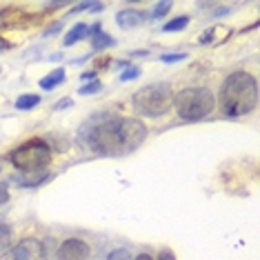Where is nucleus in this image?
<instances>
[{"label": "nucleus", "mask_w": 260, "mask_h": 260, "mask_svg": "<svg viewBox=\"0 0 260 260\" xmlns=\"http://www.w3.org/2000/svg\"><path fill=\"white\" fill-rule=\"evenodd\" d=\"M118 134H120V118L105 116V122H93L87 132V143L96 153L103 156H118L120 153V143H118Z\"/></svg>", "instance_id": "4"}, {"label": "nucleus", "mask_w": 260, "mask_h": 260, "mask_svg": "<svg viewBox=\"0 0 260 260\" xmlns=\"http://www.w3.org/2000/svg\"><path fill=\"white\" fill-rule=\"evenodd\" d=\"M116 45V40L107 36L105 31H98V34H93L91 36V47H93V51H103V49H107V47H114Z\"/></svg>", "instance_id": "12"}, {"label": "nucleus", "mask_w": 260, "mask_h": 260, "mask_svg": "<svg viewBox=\"0 0 260 260\" xmlns=\"http://www.w3.org/2000/svg\"><path fill=\"white\" fill-rule=\"evenodd\" d=\"M134 260H153V258L149 256V253H140V256H138V258H134Z\"/></svg>", "instance_id": "27"}, {"label": "nucleus", "mask_w": 260, "mask_h": 260, "mask_svg": "<svg viewBox=\"0 0 260 260\" xmlns=\"http://www.w3.org/2000/svg\"><path fill=\"white\" fill-rule=\"evenodd\" d=\"M72 105H74V103H72V98H62L60 103L56 105V109H67V107H72Z\"/></svg>", "instance_id": "22"}, {"label": "nucleus", "mask_w": 260, "mask_h": 260, "mask_svg": "<svg viewBox=\"0 0 260 260\" xmlns=\"http://www.w3.org/2000/svg\"><path fill=\"white\" fill-rule=\"evenodd\" d=\"M174 107L182 120L196 122V120L207 118L214 111L216 98L207 87H187L178 96H174Z\"/></svg>", "instance_id": "2"}, {"label": "nucleus", "mask_w": 260, "mask_h": 260, "mask_svg": "<svg viewBox=\"0 0 260 260\" xmlns=\"http://www.w3.org/2000/svg\"><path fill=\"white\" fill-rule=\"evenodd\" d=\"M62 80H64V69H54L49 76H45V78L40 80V87H43L45 91H51V89H56Z\"/></svg>", "instance_id": "11"}, {"label": "nucleus", "mask_w": 260, "mask_h": 260, "mask_svg": "<svg viewBox=\"0 0 260 260\" xmlns=\"http://www.w3.org/2000/svg\"><path fill=\"white\" fill-rule=\"evenodd\" d=\"M9 47H11V45L7 43V40H3V38H0V51H7Z\"/></svg>", "instance_id": "25"}, {"label": "nucleus", "mask_w": 260, "mask_h": 260, "mask_svg": "<svg viewBox=\"0 0 260 260\" xmlns=\"http://www.w3.org/2000/svg\"><path fill=\"white\" fill-rule=\"evenodd\" d=\"M171 107H174V91L167 82L143 87L140 91L134 93V109L143 116L158 118L167 114Z\"/></svg>", "instance_id": "3"}, {"label": "nucleus", "mask_w": 260, "mask_h": 260, "mask_svg": "<svg viewBox=\"0 0 260 260\" xmlns=\"http://www.w3.org/2000/svg\"><path fill=\"white\" fill-rule=\"evenodd\" d=\"M38 105H40V96H36V93H25V96H18V100H16V109L20 111L34 109Z\"/></svg>", "instance_id": "13"}, {"label": "nucleus", "mask_w": 260, "mask_h": 260, "mask_svg": "<svg viewBox=\"0 0 260 260\" xmlns=\"http://www.w3.org/2000/svg\"><path fill=\"white\" fill-rule=\"evenodd\" d=\"M187 25H189V16H180V18L169 20L167 25L162 27V31H180V29H185Z\"/></svg>", "instance_id": "15"}, {"label": "nucleus", "mask_w": 260, "mask_h": 260, "mask_svg": "<svg viewBox=\"0 0 260 260\" xmlns=\"http://www.w3.org/2000/svg\"><path fill=\"white\" fill-rule=\"evenodd\" d=\"M138 76H140V69H138V67H129L127 72H122V74H120V80H122V82H127V80L138 78Z\"/></svg>", "instance_id": "19"}, {"label": "nucleus", "mask_w": 260, "mask_h": 260, "mask_svg": "<svg viewBox=\"0 0 260 260\" xmlns=\"http://www.w3.org/2000/svg\"><path fill=\"white\" fill-rule=\"evenodd\" d=\"M7 200H9V189H7L5 182H0V207L7 203Z\"/></svg>", "instance_id": "21"}, {"label": "nucleus", "mask_w": 260, "mask_h": 260, "mask_svg": "<svg viewBox=\"0 0 260 260\" xmlns=\"http://www.w3.org/2000/svg\"><path fill=\"white\" fill-rule=\"evenodd\" d=\"M11 242H14V232H11V227L0 222V253L7 251L11 247Z\"/></svg>", "instance_id": "14"}, {"label": "nucleus", "mask_w": 260, "mask_h": 260, "mask_svg": "<svg viewBox=\"0 0 260 260\" xmlns=\"http://www.w3.org/2000/svg\"><path fill=\"white\" fill-rule=\"evenodd\" d=\"M100 89H103V85H100L98 80H91V82H87L85 87H80L78 93L80 96H91V93H98Z\"/></svg>", "instance_id": "16"}, {"label": "nucleus", "mask_w": 260, "mask_h": 260, "mask_svg": "<svg viewBox=\"0 0 260 260\" xmlns=\"http://www.w3.org/2000/svg\"><path fill=\"white\" fill-rule=\"evenodd\" d=\"M147 136V127L140 120L134 118H122L120 120V134H118V143H120V153L134 151L138 145H143Z\"/></svg>", "instance_id": "6"}, {"label": "nucleus", "mask_w": 260, "mask_h": 260, "mask_svg": "<svg viewBox=\"0 0 260 260\" xmlns=\"http://www.w3.org/2000/svg\"><path fill=\"white\" fill-rule=\"evenodd\" d=\"M143 22H145V14L138 9H125L116 14V25L120 29H134V27L143 25Z\"/></svg>", "instance_id": "9"}, {"label": "nucleus", "mask_w": 260, "mask_h": 260, "mask_svg": "<svg viewBox=\"0 0 260 260\" xmlns=\"http://www.w3.org/2000/svg\"><path fill=\"white\" fill-rule=\"evenodd\" d=\"M11 260H45V249L38 240L25 238L11 251Z\"/></svg>", "instance_id": "8"}, {"label": "nucleus", "mask_w": 260, "mask_h": 260, "mask_svg": "<svg viewBox=\"0 0 260 260\" xmlns=\"http://www.w3.org/2000/svg\"><path fill=\"white\" fill-rule=\"evenodd\" d=\"M187 54H167L162 56V62H178V60H185Z\"/></svg>", "instance_id": "20"}, {"label": "nucleus", "mask_w": 260, "mask_h": 260, "mask_svg": "<svg viewBox=\"0 0 260 260\" xmlns=\"http://www.w3.org/2000/svg\"><path fill=\"white\" fill-rule=\"evenodd\" d=\"M169 9H171V3H158L156 7H153V18H162Z\"/></svg>", "instance_id": "18"}, {"label": "nucleus", "mask_w": 260, "mask_h": 260, "mask_svg": "<svg viewBox=\"0 0 260 260\" xmlns=\"http://www.w3.org/2000/svg\"><path fill=\"white\" fill-rule=\"evenodd\" d=\"M91 78H93V74H91V72H87V74H80V80H82V82H85V80H91Z\"/></svg>", "instance_id": "26"}, {"label": "nucleus", "mask_w": 260, "mask_h": 260, "mask_svg": "<svg viewBox=\"0 0 260 260\" xmlns=\"http://www.w3.org/2000/svg\"><path fill=\"white\" fill-rule=\"evenodd\" d=\"M91 249L85 240L78 238H69L64 240L58 249V260H89Z\"/></svg>", "instance_id": "7"}, {"label": "nucleus", "mask_w": 260, "mask_h": 260, "mask_svg": "<svg viewBox=\"0 0 260 260\" xmlns=\"http://www.w3.org/2000/svg\"><path fill=\"white\" fill-rule=\"evenodd\" d=\"M60 29H62V25H60V22H56L54 27H49V29H47V34H45V36H51V34H54V31H60Z\"/></svg>", "instance_id": "24"}, {"label": "nucleus", "mask_w": 260, "mask_h": 260, "mask_svg": "<svg viewBox=\"0 0 260 260\" xmlns=\"http://www.w3.org/2000/svg\"><path fill=\"white\" fill-rule=\"evenodd\" d=\"M9 160L22 171H40L51 160V149L45 140L34 138L9 153Z\"/></svg>", "instance_id": "5"}, {"label": "nucleus", "mask_w": 260, "mask_h": 260, "mask_svg": "<svg viewBox=\"0 0 260 260\" xmlns=\"http://www.w3.org/2000/svg\"><path fill=\"white\" fill-rule=\"evenodd\" d=\"M107 260H134V258H132V253H129L127 249H114L107 256Z\"/></svg>", "instance_id": "17"}, {"label": "nucleus", "mask_w": 260, "mask_h": 260, "mask_svg": "<svg viewBox=\"0 0 260 260\" xmlns=\"http://www.w3.org/2000/svg\"><path fill=\"white\" fill-rule=\"evenodd\" d=\"M87 36H89V27H87L85 22H78V25H74L67 31V36H64V47H72V45H76L78 40L87 38Z\"/></svg>", "instance_id": "10"}, {"label": "nucleus", "mask_w": 260, "mask_h": 260, "mask_svg": "<svg viewBox=\"0 0 260 260\" xmlns=\"http://www.w3.org/2000/svg\"><path fill=\"white\" fill-rule=\"evenodd\" d=\"M158 260H176V256H174V253H171L169 249H165L160 256H158Z\"/></svg>", "instance_id": "23"}, {"label": "nucleus", "mask_w": 260, "mask_h": 260, "mask_svg": "<svg viewBox=\"0 0 260 260\" xmlns=\"http://www.w3.org/2000/svg\"><path fill=\"white\" fill-rule=\"evenodd\" d=\"M258 82L247 72H234L220 87V109L224 116L238 118L256 109Z\"/></svg>", "instance_id": "1"}]
</instances>
